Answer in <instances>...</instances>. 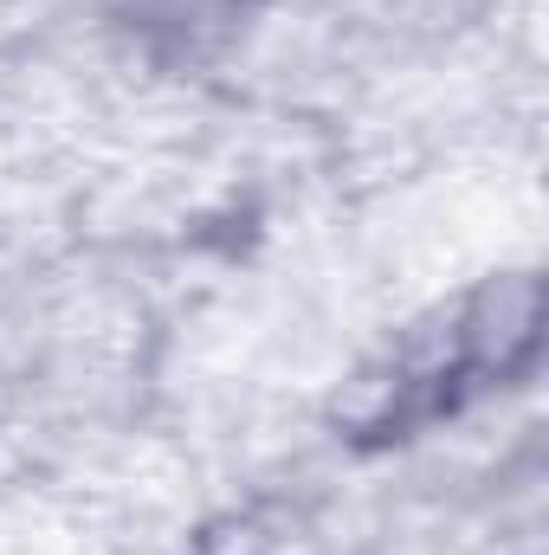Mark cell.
Instances as JSON below:
<instances>
[{"label": "cell", "instance_id": "cell-1", "mask_svg": "<svg viewBox=\"0 0 549 555\" xmlns=\"http://www.w3.org/2000/svg\"><path fill=\"white\" fill-rule=\"evenodd\" d=\"M537 349H544L537 272L485 278L395 356L388 382H369L356 426L375 439H420L439 420H459L465 408H478L505 388H524L537 375Z\"/></svg>", "mask_w": 549, "mask_h": 555}, {"label": "cell", "instance_id": "cell-2", "mask_svg": "<svg viewBox=\"0 0 549 555\" xmlns=\"http://www.w3.org/2000/svg\"><path fill=\"white\" fill-rule=\"evenodd\" d=\"M272 0H111V26L155 72H207L253 39Z\"/></svg>", "mask_w": 549, "mask_h": 555}]
</instances>
